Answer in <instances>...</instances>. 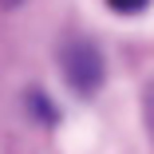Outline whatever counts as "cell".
<instances>
[{
    "instance_id": "obj_1",
    "label": "cell",
    "mask_w": 154,
    "mask_h": 154,
    "mask_svg": "<svg viewBox=\"0 0 154 154\" xmlns=\"http://www.w3.org/2000/svg\"><path fill=\"white\" fill-rule=\"evenodd\" d=\"M59 71H63V79L75 95H95L103 87V75H107L103 55L91 40H67L59 48Z\"/></svg>"
},
{
    "instance_id": "obj_2",
    "label": "cell",
    "mask_w": 154,
    "mask_h": 154,
    "mask_svg": "<svg viewBox=\"0 0 154 154\" xmlns=\"http://www.w3.org/2000/svg\"><path fill=\"white\" fill-rule=\"evenodd\" d=\"M142 119H146V131H150V142H154V79L142 91Z\"/></svg>"
},
{
    "instance_id": "obj_3",
    "label": "cell",
    "mask_w": 154,
    "mask_h": 154,
    "mask_svg": "<svg viewBox=\"0 0 154 154\" xmlns=\"http://www.w3.org/2000/svg\"><path fill=\"white\" fill-rule=\"evenodd\" d=\"M107 4L115 8V12H122V16H134V12H142L150 0H107Z\"/></svg>"
},
{
    "instance_id": "obj_4",
    "label": "cell",
    "mask_w": 154,
    "mask_h": 154,
    "mask_svg": "<svg viewBox=\"0 0 154 154\" xmlns=\"http://www.w3.org/2000/svg\"><path fill=\"white\" fill-rule=\"evenodd\" d=\"M24 0H0V8H20Z\"/></svg>"
}]
</instances>
